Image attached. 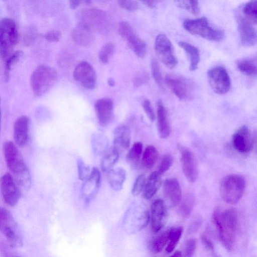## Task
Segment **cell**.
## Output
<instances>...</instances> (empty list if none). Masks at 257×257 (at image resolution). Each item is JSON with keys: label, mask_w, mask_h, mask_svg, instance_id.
<instances>
[{"label": "cell", "mask_w": 257, "mask_h": 257, "mask_svg": "<svg viewBox=\"0 0 257 257\" xmlns=\"http://www.w3.org/2000/svg\"><path fill=\"white\" fill-rule=\"evenodd\" d=\"M169 230H166L153 239L151 242V250L155 252H161L168 242Z\"/></svg>", "instance_id": "836d02e7"}, {"label": "cell", "mask_w": 257, "mask_h": 257, "mask_svg": "<svg viewBox=\"0 0 257 257\" xmlns=\"http://www.w3.org/2000/svg\"><path fill=\"white\" fill-rule=\"evenodd\" d=\"M147 78V76L145 75L138 76L135 78V81H134L135 86H139L141 85Z\"/></svg>", "instance_id": "11a10c76"}, {"label": "cell", "mask_w": 257, "mask_h": 257, "mask_svg": "<svg viewBox=\"0 0 257 257\" xmlns=\"http://www.w3.org/2000/svg\"><path fill=\"white\" fill-rule=\"evenodd\" d=\"M150 220V214L146 210L141 214L138 208L133 204L126 212L124 219V225L126 231L130 233L142 229L147 225Z\"/></svg>", "instance_id": "7c38bea8"}, {"label": "cell", "mask_w": 257, "mask_h": 257, "mask_svg": "<svg viewBox=\"0 0 257 257\" xmlns=\"http://www.w3.org/2000/svg\"><path fill=\"white\" fill-rule=\"evenodd\" d=\"M119 154L113 147L109 149L103 155L100 162V166L103 172H107L112 169L116 163Z\"/></svg>", "instance_id": "f546056e"}, {"label": "cell", "mask_w": 257, "mask_h": 257, "mask_svg": "<svg viewBox=\"0 0 257 257\" xmlns=\"http://www.w3.org/2000/svg\"><path fill=\"white\" fill-rule=\"evenodd\" d=\"M167 85L180 99H188L191 96V90L188 82L180 77L167 75L165 77Z\"/></svg>", "instance_id": "ac0fdd59"}, {"label": "cell", "mask_w": 257, "mask_h": 257, "mask_svg": "<svg viewBox=\"0 0 257 257\" xmlns=\"http://www.w3.org/2000/svg\"><path fill=\"white\" fill-rule=\"evenodd\" d=\"M57 74L53 67L41 65L32 72L30 77V85L34 95L41 96L46 93L54 85Z\"/></svg>", "instance_id": "3957f363"}, {"label": "cell", "mask_w": 257, "mask_h": 257, "mask_svg": "<svg viewBox=\"0 0 257 257\" xmlns=\"http://www.w3.org/2000/svg\"><path fill=\"white\" fill-rule=\"evenodd\" d=\"M173 163V158L170 154L164 155L160 164L158 172L162 174L167 171L172 166Z\"/></svg>", "instance_id": "bcb514c9"}, {"label": "cell", "mask_w": 257, "mask_h": 257, "mask_svg": "<svg viewBox=\"0 0 257 257\" xmlns=\"http://www.w3.org/2000/svg\"><path fill=\"white\" fill-rule=\"evenodd\" d=\"M0 231L12 246L22 244L19 230L13 216L9 210L3 207H0Z\"/></svg>", "instance_id": "ba28073f"}, {"label": "cell", "mask_w": 257, "mask_h": 257, "mask_svg": "<svg viewBox=\"0 0 257 257\" xmlns=\"http://www.w3.org/2000/svg\"><path fill=\"white\" fill-rule=\"evenodd\" d=\"M182 256V253L180 250L176 251L173 254L171 255V256L178 257Z\"/></svg>", "instance_id": "680465c9"}, {"label": "cell", "mask_w": 257, "mask_h": 257, "mask_svg": "<svg viewBox=\"0 0 257 257\" xmlns=\"http://www.w3.org/2000/svg\"><path fill=\"white\" fill-rule=\"evenodd\" d=\"M3 152L6 164L18 186H25L30 181V174L20 152L11 141L6 142Z\"/></svg>", "instance_id": "7a4b0ae2"}, {"label": "cell", "mask_w": 257, "mask_h": 257, "mask_svg": "<svg viewBox=\"0 0 257 257\" xmlns=\"http://www.w3.org/2000/svg\"><path fill=\"white\" fill-rule=\"evenodd\" d=\"M162 183L161 174L158 171H154L146 180L143 189V196L149 199L152 198L159 189Z\"/></svg>", "instance_id": "484cf974"}, {"label": "cell", "mask_w": 257, "mask_h": 257, "mask_svg": "<svg viewBox=\"0 0 257 257\" xmlns=\"http://www.w3.org/2000/svg\"><path fill=\"white\" fill-rule=\"evenodd\" d=\"M245 188L244 178L239 175L230 174L221 181L219 191L222 199L230 204L237 203L242 197Z\"/></svg>", "instance_id": "277c9868"}, {"label": "cell", "mask_w": 257, "mask_h": 257, "mask_svg": "<svg viewBox=\"0 0 257 257\" xmlns=\"http://www.w3.org/2000/svg\"><path fill=\"white\" fill-rule=\"evenodd\" d=\"M151 69L152 76L157 85L161 88L163 87V77L160 65L155 58L151 61Z\"/></svg>", "instance_id": "b9f144b4"}, {"label": "cell", "mask_w": 257, "mask_h": 257, "mask_svg": "<svg viewBox=\"0 0 257 257\" xmlns=\"http://www.w3.org/2000/svg\"><path fill=\"white\" fill-rule=\"evenodd\" d=\"M232 144L235 150L240 153L246 154L251 150L253 140L247 126H241L234 133L232 138Z\"/></svg>", "instance_id": "9a60e30c"}, {"label": "cell", "mask_w": 257, "mask_h": 257, "mask_svg": "<svg viewBox=\"0 0 257 257\" xmlns=\"http://www.w3.org/2000/svg\"><path fill=\"white\" fill-rule=\"evenodd\" d=\"M93 32L87 26L79 22L73 29L71 36L77 45L86 47L90 45L93 41Z\"/></svg>", "instance_id": "cb8c5ba5"}, {"label": "cell", "mask_w": 257, "mask_h": 257, "mask_svg": "<svg viewBox=\"0 0 257 257\" xmlns=\"http://www.w3.org/2000/svg\"><path fill=\"white\" fill-rule=\"evenodd\" d=\"M159 157L157 149L153 146H147L143 154L142 164L146 169H151L156 164Z\"/></svg>", "instance_id": "4dcf8cb0"}, {"label": "cell", "mask_w": 257, "mask_h": 257, "mask_svg": "<svg viewBox=\"0 0 257 257\" xmlns=\"http://www.w3.org/2000/svg\"><path fill=\"white\" fill-rule=\"evenodd\" d=\"M73 78L85 88L92 89L96 84V74L92 66L86 61H81L75 68Z\"/></svg>", "instance_id": "4fadbf2b"}, {"label": "cell", "mask_w": 257, "mask_h": 257, "mask_svg": "<svg viewBox=\"0 0 257 257\" xmlns=\"http://www.w3.org/2000/svg\"><path fill=\"white\" fill-rule=\"evenodd\" d=\"M19 40L15 22L8 18L0 19V58L6 61L13 53Z\"/></svg>", "instance_id": "5b68a950"}, {"label": "cell", "mask_w": 257, "mask_h": 257, "mask_svg": "<svg viewBox=\"0 0 257 257\" xmlns=\"http://www.w3.org/2000/svg\"><path fill=\"white\" fill-rule=\"evenodd\" d=\"M256 0H251L245 4L242 13L245 18L254 25L256 24Z\"/></svg>", "instance_id": "8d00e7d4"}, {"label": "cell", "mask_w": 257, "mask_h": 257, "mask_svg": "<svg viewBox=\"0 0 257 257\" xmlns=\"http://www.w3.org/2000/svg\"><path fill=\"white\" fill-rule=\"evenodd\" d=\"M100 179L99 170L96 167L93 168L81 187V195L85 200L89 201L97 193L100 185Z\"/></svg>", "instance_id": "ffe728a7"}, {"label": "cell", "mask_w": 257, "mask_h": 257, "mask_svg": "<svg viewBox=\"0 0 257 257\" xmlns=\"http://www.w3.org/2000/svg\"><path fill=\"white\" fill-rule=\"evenodd\" d=\"M201 239L206 248L212 253H215V249L213 244L209 238L205 234H201Z\"/></svg>", "instance_id": "f5cc1de1"}, {"label": "cell", "mask_w": 257, "mask_h": 257, "mask_svg": "<svg viewBox=\"0 0 257 257\" xmlns=\"http://www.w3.org/2000/svg\"><path fill=\"white\" fill-rule=\"evenodd\" d=\"M196 241L195 239L191 238L185 242L183 249V255L185 256H192L196 249Z\"/></svg>", "instance_id": "681fc988"}, {"label": "cell", "mask_w": 257, "mask_h": 257, "mask_svg": "<svg viewBox=\"0 0 257 257\" xmlns=\"http://www.w3.org/2000/svg\"><path fill=\"white\" fill-rule=\"evenodd\" d=\"M182 226H177L169 230L168 244L166 248L168 253L171 252L177 246L182 234Z\"/></svg>", "instance_id": "d6a6232c"}, {"label": "cell", "mask_w": 257, "mask_h": 257, "mask_svg": "<svg viewBox=\"0 0 257 257\" xmlns=\"http://www.w3.org/2000/svg\"><path fill=\"white\" fill-rule=\"evenodd\" d=\"M126 177L125 171L121 168L111 169L107 172V178L111 188L115 191L120 190Z\"/></svg>", "instance_id": "4316f807"}, {"label": "cell", "mask_w": 257, "mask_h": 257, "mask_svg": "<svg viewBox=\"0 0 257 257\" xmlns=\"http://www.w3.org/2000/svg\"><path fill=\"white\" fill-rule=\"evenodd\" d=\"M30 118L26 115L18 117L14 126V138L16 143L20 147L25 146L29 139Z\"/></svg>", "instance_id": "44dd1931"}, {"label": "cell", "mask_w": 257, "mask_h": 257, "mask_svg": "<svg viewBox=\"0 0 257 257\" xmlns=\"http://www.w3.org/2000/svg\"><path fill=\"white\" fill-rule=\"evenodd\" d=\"M207 79L211 89L216 94H225L231 87L229 75L222 67H215L209 69L207 72Z\"/></svg>", "instance_id": "30bf717a"}, {"label": "cell", "mask_w": 257, "mask_h": 257, "mask_svg": "<svg viewBox=\"0 0 257 257\" xmlns=\"http://www.w3.org/2000/svg\"><path fill=\"white\" fill-rule=\"evenodd\" d=\"M127 44L135 54L141 58H144L147 53L146 43L137 35L127 41Z\"/></svg>", "instance_id": "1f68e13d"}, {"label": "cell", "mask_w": 257, "mask_h": 257, "mask_svg": "<svg viewBox=\"0 0 257 257\" xmlns=\"http://www.w3.org/2000/svg\"><path fill=\"white\" fill-rule=\"evenodd\" d=\"M113 146L119 154L126 151L130 147L131 132L128 126L120 125L114 131Z\"/></svg>", "instance_id": "603a6c76"}, {"label": "cell", "mask_w": 257, "mask_h": 257, "mask_svg": "<svg viewBox=\"0 0 257 257\" xmlns=\"http://www.w3.org/2000/svg\"><path fill=\"white\" fill-rule=\"evenodd\" d=\"M143 145L141 142L135 143L126 155L127 161L132 165H137L140 161L143 152Z\"/></svg>", "instance_id": "d590c367"}, {"label": "cell", "mask_w": 257, "mask_h": 257, "mask_svg": "<svg viewBox=\"0 0 257 257\" xmlns=\"http://www.w3.org/2000/svg\"><path fill=\"white\" fill-rule=\"evenodd\" d=\"M155 48L158 57L165 65L170 69L176 67L178 60L173 45L166 35L160 34L157 36Z\"/></svg>", "instance_id": "9c48e42d"}, {"label": "cell", "mask_w": 257, "mask_h": 257, "mask_svg": "<svg viewBox=\"0 0 257 257\" xmlns=\"http://www.w3.org/2000/svg\"><path fill=\"white\" fill-rule=\"evenodd\" d=\"M44 37L49 42H57L61 39V34L59 31L53 30L45 34Z\"/></svg>", "instance_id": "816d5d0a"}, {"label": "cell", "mask_w": 257, "mask_h": 257, "mask_svg": "<svg viewBox=\"0 0 257 257\" xmlns=\"http://www.w3.org/2000/svg\"><path fill=\"white\" fill-rule=\"evenodd\" d=\"M163 192L170 206L174 207L181 201V189L180 184L176 179L170 178L164 181Z\"/></svg>", "instance_id": "7402d4cb"}, {"label": "cell", "mask_w": 257, "mask_h": 257, "mask_svg": "<svg viewBox=\"0 0 257 257\" xmlns=\"http://www.w3.org/2000/svg\"><path fill=\"white\" fill-rule=\"evenodd\" d=\"M82 3L90 4L91 3V0H69V6L72 9H76Z\"/></svg>", "instance_id": "db71d44e"}, {"label": "cell", "mask_w": 257, "mask_h": 257, "mask_svg": "<svg viewBox=\"0 0 257 257\" xmlns=\"http://www.w3.org/2000/svg\"><path fill=\"white\" fill-rule=\"evenodd\" d=\"M254 25L251 22L242 16L240 17L238 19V31L241 42L244 46L250 47L256 44V32Z\"/></svg>", "instance_id": "d6986e66"}, {"label": "cell", "mask_w": 257, "mask_h": 257, "mask_svg": "<svg viewBox=\"0 0 257 257\" xmlns=\"http://www.w3.org/2000/svg\"><path fill=\"white\" fill-rule=\"evenodd\" d=\"M157 123L160 137L162 139L168 138L171 134V126L167 110L161 101H159L157 104Z\"/></svg>", "instance_id": "d4e9b609"}, {"label": "cell", "mask_w": 257, "mask_h": 257, "mask_svg": "<svg viewBox=\"0 0 257 257\" xmlns=\"http://www.w3.org/2000/svg\"><path fill=\"white\" fill-rule=\"evenodd\" d=\"M179 46L182 48L189 57L190 71H195L198 68L200 62V52L197 48L184 41L178 42Z\"/></svg>", "instance_id": "83f0119b"}, {"label": "cell", "mask_w": 257, "mask_h": 257, "mask_svg": "<svg viewBox=\"0 0 257 257\" xmlns=\"http://www.w3.org/2000/svg\"><path fill=\"white\" fill-rule=\"evenodd\" d=\"M80 22L83 23L93 32L104 33L109 29V23L105 12L96 8L83 10L79 14Z\"/></svg>", "instance_id": "52a82bcc"}, {"label": "cell", "mask_w": 257, "mask_h": 257, "mask_svg": "<svg viewBox=\"0 0 257 257\" xmlns=\"http://www.w3.org/2000/svg\"><path fill=\"white\" fill-rule=\"evenodd\" d=\"M194 204V198L192 195H187L178 209V213L184 217H188L191 213Z\"/></svg>", "instance_id": "74e56055"}, {"label": "cell", "mask_w": 257, "mask_h": 257, "mask_svg": "<svg viewBox=\"0 0 257 257\" xmlns=\"http://www.w3.org/2000/svg\"><path fill=\"white\" fill-rule=\"evenodd\" d=\"M0 188L5 203L10 206H15L20 198L21 191L11 174L7 173L1 177Z\"/></svg>", "instance_id": "8fae6325"}, {"label": "cell", "mask_w": 257, "mask_h": 257, "mask_svg": "<svg viewBox=\"0 0 257 257\" xmlns=\"http://www.w3.org/2000/svg\"><path fill=\"white\" fill-rule=\"evenodd\" d=\"M108 84L111 87H113L115 85V81L112 78H109L107 80Z\"/></svg>", "instance_id": "6f0895ef"}, {"label": "cell", "mask_w": 257, "mask_h": 257, "mask_svg": "<svg viewBox=\"0 0 257 257\" xmlns=\"http://www.w3.org/2000/svg\"><path fill=\"white\" fill-rule=\"evenodd\" d=\"M1 100L0 98V131H1V118H2V111H1Z\"/></svg>", "instance_id": "91938a15"}, {"label": "cell", "mask_w": 257, "mask_h": 257, "mask_svg": "<svg viewBox=\"0 0 257 257\" xmlns=\"http://www.w3.org/2000/svg\"><path fill=\"white\" fill-rule=\"evenodd\" d=\"M143 109L149 119L154 121L156 118L155 114L150 101L146 99L143 103Z\"/></svg>", "instance_id": "f907efd6"}, {"label": "cell", "mask_w": 257, "mask_h": 257, "mask_svg": "<svg viewBox=\"0 0 257 257\" xmlns=\"http://www.w3.org/2000/svg\"><path fill=\"white\" fill-rule=\"evenodd\" d=\"M219 239L224 247L229 251L233 250L236 235L237 217L235 209L220 211L215 209L212 214Z\"/></svg>", "instance_id": "6da1fadb"}, {"label": "cell", "mask_w": 257, "mask_h": 257, "mask_svg": "<svg viewBox=\"0 0 257 257\" xmlns=\"http://www.w3.org/2000/svg\"><path fill=\"white\" fill-rule=\"evenodd\" d=\"M168 218L167 211L162 199L156 200L152 204L150 220L154 232H159L165 225Z\"/></svg>", "instance_id": "5bb4252c"}, {"label": "cell", "mask_w": 257, "mask_h": 257, "mask_svg": "<svg viewBox=\"0 0 257 257\" xmlns=\"http://www.w3.org/2000/svg\"><path fill=\"white\" fill-rule=\"evenodd\" d=\"M78 175L81 181H85L90 174V169L82 160L79 159L77 162Z\"/></svg>", "instance_id": "ee69618b"}, {"label": "cell", "mask_w": 257, "mask_h": 257, "mask_svg": "<svg viewBox=\"0 0 257 257\" xmlns=\"http://www.w3.org/2000/svg\"><path fill=\"white\" fill-rule=\"evenodd\" d=\"M94 108L98 122L101 126H106L111 123L113 116V102L109 97L98 99Z\"/></svg>", "instance_id": "2e32d148"}, {"label": "cell", "mask_w": 257, "mask_h": 257, "mask_svg": "<svg viewBox=\"0 0 257 257\" xmlns=\"http://www.w3.org/2000/svg\"><path fill=\"white\" fill-rule=\"evenodd\" d=\"M146 180L145 175L144 174L140 175L137 177L132 190V194L133 196H138L141 193L144 189Z\"/></svg>", "instance_id": "f6af8a7d"}, {"label": "cell", "mask_w": 257, "mask_h": 257, "mask_svg": "<svg viewBox=\"0 0 257 257\" xmlns=\"http://www.w3.org/2000/svg\"><path fill=\"white\" fill-rule=\"evenodd\" d=\"M114 52V46L113 44L108 43L104 45L99 52L98 56L100 61L104 64L107 63Z\"/></svg>", "instance_id": "60d3db41"}, {"label": "cell", "mask_w": 257, "mask_h": 257, "mask_svg": "<svg viewBox=\"0 0 257 257\" xmlns=\"http://www.w3.org/2000/svg\"><path fill=\"white\" fill-rule=\"evenodd\" d=\"M181 163L183 172L190 182L196 181L198 176V168L192 152L186 148L181 150Z\"/></svg>", "instance_id": "e0dca14e"}, {"label": "cell", "mask_w": 257, "mask_h": 257, "mask_svg": "<svg viewBox=\"0 0 257 257\" xmlns=\"http://www.w3.org/2000/svg\"><path fill=\"white\" fill-rule=\"evenodd\" d=\"M22 55L23 52L22 51L18 50L13 52V53L6 60L5 77L6 81H8L9 80L10 73L12 67L20 60Z\"/></svg>", "instance_id": "f35d334b"}, {"label": "cell", "mask_w": 257, "mask_h": 257, "mask_svg": "<svg viewBox=\"0 0 257 257\" xmlns=\"http://www.w3.org/2000/svg\"><path fill=\"white\" fill-rule=\"evenodd\" d=\"M237 69L242 73L250 76L256 75V59L248 57L241 59L236 62Z\"/></svg>", "instance_id": "f1b7e54d"}, {"label": "cell", "mask_w": 257, "mask_h": 257, "mask_svg": "<svg viewBox=\"0 0 257 257\" xmlns=\"http://www.w3.org/2000/svg\"><path fill=\"white\" fill-rule=\"evenodd\" d=\"M184 28L192 35L198 36L209 41L219 42L224 37V32L213 28L206 17L186 19L183 24Z\"/></svg>", "instance_id": "8992f818"}, {"label": "cell", "mask_w": 257, "mask_h": 257, "mask_svg": "<svg viewBox=\"0 0 257 257\" xmlns=\"http://www.w3.org/2000/svg\"><path fill=\"white\" fill-rule=\"evenodd\" d=\"M176 5L187 11L192 15L197 16L200 14V8L198 0H174Z\"/></svg>", "instance_id": "e575fe53"}, {"label": "cell", "mask_w": 257, "mask_h": 257, "mask_svg": "<svg viewBox=\"0 0 257 257\" xmlns=\"http://www.w3.org/2000/svg\"><path fill=\"white\" fill-rule=\"evenodd\" d=\"M118 32L121 37L126 42L137 35L134 29L126 21H121L119 23Z\"/></svg>", "instance_id": "ab89813d"}, {"label": "cell", "mask_w": 257, "mask_h": 257, "mask_svg": "<svg viewBox=\"0 0 257 257\" xmlns=\"http://www.w3.org/2000/svg\"><path fill=\"white\" fill-rule=\"evenodd\" d=\"M117 2L120 8L130 12H134L139 8L136 0H117Z\"/></svg>", "instance_id": "7dc6e473"}, {"label": "cell", "mask_w": 257, "mask_h": 257, "mask_svg": "<svg viewBox=\"0 0 257 257\" xmlns=\"http://www.w3.org/2000/svg\"><path fill=\"white\" fill-rule=\"evenodd\" d=\"M92 143L94 152L98 155H103L109 149L107 142L102 137L94 139Z\"/></svg>", "instance_id": "7bdbcfd3"}, {"label": "cell", "mask_w": 257, "mask_h": 257, "mask_svg": "<svg viewBox=\"0 0 257 257\" xmlns=\"http://www.w3.org/2000/svg\"><path fill=\"white\" fill-rule=\"evenodd\" d=\"M37 36L38 33L36 29L33 27H29L24 35V43L27 46L31 45L35 41Z\"/></svg>", "instance_id": "c3c4849f"}, {"label": "cell", "mask_w": 257, "mask_h": 257, "mask_svg": "<svg viewBox=\"0 0 257 257\" xmlns=\"http://www.w3.org/2000/svg\"><path fill=\"white\" fill-rule=\"evenodd\" d=\"M147 7L153 9L156 8L157 0H141Z\"/></svg>", "instance_id": "9f6ffc18"}]
</instances>
